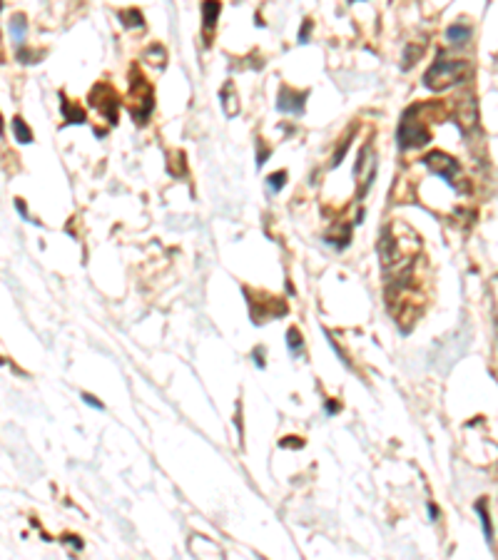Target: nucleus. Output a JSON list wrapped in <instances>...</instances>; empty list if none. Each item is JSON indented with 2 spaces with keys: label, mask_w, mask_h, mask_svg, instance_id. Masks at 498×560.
I'll list each match as a JSON object with an SVG mask.
<instances>
[{
  "label": "nucleus",
  "mask_w": 498,
  "mask_h": 560,
  "mask_svg": "<svg viewBox=\"0 0 498 560\" xmlns=\"http://www.w3.org/2000/svg\"><path fill=\"white\" fill-rule=\"evenodd\" d=\"M469 73V63L466 60H446V57H436L434 65L426 70L424 82L431 90H444L448 85H456L461 82Z\"/></svg>",
  "instance_id": "f257e3e1"
},
{
  "label": "nucleus",
  "mask_w": 498,
  "mask_h": 560,
  "mask_svg": "<svg viewBox=\"0 0 498 560\" xmlns=\"http://www.w3.org/2000/svg\"><path fill=\"white\" fill-rule=\"evenodd\" d=\"M396 138H399L401 149H416V147H424L431 135H429V130L421 125V120L413 117V110H409V112L404 115V120H401L399 135H396Z\"/></svg>",
  "instance_id": "f03ea898"
},
{
  "label": "nucleus",
  "mask_w": 498,
  "mask_h": 560,
  "mask_svg": "<svg viewBox=\"0 0 498 560\" xmlns=\"http://www.w3.org/2000/svg\"><path fill=\"white\" fill-rule=\"evenodd\" d=\"M424 165L429 167L431 175H436V177L446 179L448 184H453V179H456V175L461 172V165H458L453 157H448L446 152H429L424 157Z\"/></svg>",
  "instance_id": "7ed1b4c3"
},
{
  "label": "nucleus",
  "mask_w": 498,
  "mask_h": 560,
  "mask_svg": "<svg viewBox=\"0 0 498 560\" xmlns=\"http://www.w3.org/2000/svg\"><path fill=\"white\" fill-rule=\"evenodd\" d=\"M130 98L135 100V103H140V108L135 110V120L142 125L145 120L149 117V112H152V87L147 85V82L142 80V78H138V80L132 82V87H130ZM132 103V105H135ZM130 105V108H132Z\"/></svg>",
  "instance_id": "20e7f679"
},
{
  "label": "nucleus",
  "mask_w": 498,
  "mask_h": 560,
  "mask_svg": "<svg viewBox=\"0 0 498 560\" xmlns=\"http://www.w3.org/2000/svg\"><path fill=\"white\" fill-rule=\"evenodd\" d=\"M90 103L95 105V108L103 112V117L110 122V125H115L117 122V98H115V92L110 90L108 85H105V98L100 100V95L95 90L90 92Z\"/></svg>",
  "instance_id": "39448f33"
},
{
  "label": "nucleus",
  "mask_w": 498,
  "mask_h": 560,
  "mask_svg": "<svg viewBox=\"0 0 498 560\" xmlns=\"http://www.w3.org/2000/svg\"><path fill=\"white\" fill-rule=\"evenodd\" d=\"M304 103H307V92H294V90H281L279 92V103L277 108L281 112H289V115H302L304 112Z\"/></svg>",
  "instance_id": "423d86ee"
},
{
  "label": "nucleus",
  "mask_w": 498,
  "mask_h": 560,
  "mask_svg": "<svg viewBox=\"0 0 498 560\" xmlns=\"http://www.w3.org/2000/svg\"><path fill=\"white\" fill-rule=\"evenodd\" d=\"M446 40L451 43V45H466V43L471 40V28H469V25H464V23L448 25Z\"/></svg>",
  "instance_id": "0eeeda50"
},
{
  "label": "nucleus",
  "mask_w": 498,
  "mask_h": 560,
  "mask_svg": "<svg viewBox=\"0 0 498 560\" xmlns=\"http://www.w3.org/2000/svg\"><path fill=\"white\" fill-rule=\"evenodd\" d=\"M219 10H222L219 0H205V6H202V23H205V30L214 28V23H217V17H219Z\"/></svg>",
  "instance_id": "6e6552de"
},
{
  "label": "nucleus",
  "mask_w": 498,
  "mask_h": 560,
  "mask_svg": "<svg viewBox=\"0 0 498 560\" xmlns=\"http://www.w3.org/2000/svg\"><path fill=\"white\" fill-rule=\"evenodd\" d=\"M13 132H15V140L20 145L33 142V132H30V127L23 122V117H13Z\"/></svg>",
  "instance_id": "1a4fd4ad"
},
{
  "label": "nucleus",
  "mask_w": 498,
  "mask_h": 560,
  "mask_svg": "<svg viewBox=\"0 0 498 560\" xmlns=\"http://www.w3.org/2000/svg\"><path fill=\"white\" fill-rule=\"evenodd\" d=\"M476 513H478V518H481L483 536H486V540H488V543H491V538H493V526H491V515H488L486 503H483V501H478V503H476Z\"/></svg>",
  "instance_id": "9d476101"
},
{
  "label": "nucleus",
  "mask_w": 498,
  "mask_h": 560,
  "mask_svg": "<svg viewBox=\"0 0 498 560\" xmlns=\"http://www.w3.org/2000/svg\"><path fill=\"white\" fill-rule=\"evenodd\" d=\"M25 28H28V23H25V17L23 15H15L10 20V35H13V40L17 43V45H23V40H25Z\"/></svg>",
  "instance_id": "9b49d317"
},
{
  "label": "nucleus",
  "mask_w": 498,
  "mask_h": 560,
  "mask_svg": "<svg viewBox=\"0 0 498 560\" xmlns=\"http://www.w3.org/2000/svg\"><path fill=\"white\" fill-rule=\"evenodd\" d=\"M63 115L68 117V122H75V125H82L85 122V112L80 108H75L73 103L68 105V100L63 98Z\"/></svg>",
  "instance_id": "f8f14e48"
},
{
  "label": "nucleus",
  "mask_w": 498,
  "mask_h": 560,
  "mask_svg": "<svg viewBox=\"0 0 498 560\" xmlns=\"http://www.w3.org/2000/svg\"><path fill=\"white\" fill-rule=\"evenodd\" d=\"M286 346H289V351H292V356H302V334L297 332V329H289L286 332Z\"/></svg>",
  "instance_id": "ddd939ff"
},
{
  "label": "nucleus",
  "mask_w": 498,
  "mask_h": 560,
  "mask_svg": "<svg viewBox=\"0 0 498 560\" xmlns=\"http://www.w3.org/2000/svg\"><path fill=\"white\" fill-rule=\"evenodd\" d=\"M284 184H286V172H274V175H270V179H267V189H270V192H279Z\"/></svg>",
  "instance_id": "4468645a"
},
{
  "label": "nucleus",
  "mask_w": 498,
  "mask_h": 560,
  "mask_svg": "<svg viewBox=\"0 0 498 560\" xmlns=\"http://www.w3.org/2000/svg\"><path fill=\"white\" fill-rule=\"evenodd\" d=\"M122 17H125L127 28H140V25H142V15H140V10H127V13H122Z\"/></svg>",
  "instance_id": "2eb2a0df"
},
{
  "label": "nucleus",
  "mask_w": 498,
  "mask_h": 560,
  "mask_svg": "<svg viewBox=\"0 0 498 560\" xmlns=\"http://www.w3.org/2000/svg\"><path fill=\"white\" fill-rule=\"evenodd\" d=\"M82 401H85L87 406L98 408V411H105V404H100V401L95 399V396H92V394H82Z\"/></svg>",
  "instance_id": "dca6fc26"
},
{
  "label": "nucleus",
  "mask_w": 498,
  "mask_h": 560,
  "mask_svg": "<svg viewBox=\"0 0 498 560\" xmlns=\"http://www.w3.org/2000/svg\"><path fill=\"white\" fill-rule=\"evenodd\" d=\"M312 33V23L309 20H304L302 23V30H299V43H307V35Z\"/></svg>",
  "instance_id": "f3484780"
},
{
  "label": "nucleus",
  "mask_w": 498,
  "mask_h": 560,
  "mask_svg": "<svg viewBox=\"0 0 498 560\" xmlns=\"http://www.w3.org/2000/svg\"><path fill=\"white\" fill-rule=\"evenodd\" d=\"M324 411H327L329 416H337V413L342 411V406H339V404H334V401H327V404H324Z\"/></svg>",
  "instance_id": "a211bd4d"
},
{
  "label": "nucleus",
  "mask_w": 498,
  "mask_h": 560,
  "mask_svg": "<svg viewBox=\"0 0 498 560\" xmlns=\"http://www.w3.org/2000/svg\"><path fill=\"white\" fill-rule=\"evenodd\" d=\"M252 359H254V364H257L259 369H264V356H262V349H254V351H252Z\"/></svg>",
  "instance_id": "6ab92c4d"
},
{
  "label": "nucleus",
  "mask_w": 498,
  "mask_h": 560,
  "mask_svg": "<svg viewBox=\"0 0 498 560\" xmlns=\"http://www.w3.org/2000/svg\"><path fill=\"white\" fill-rule=\"evenodd\" d=\"M279 446H281V448H289V446H292V448H302L304 443H302V441H281Z\"/></svg>",
  "instance_id": "aec40b11"
},
{
  "label": "nucleus",
  "mask_w": 498,
  "mask_h": 560,
  "mask_svg": "<svg viewBox=\"0 0 498 560\" xmlns=\"http://www.w3.org/2000/svg\"><path fill=\"white\" fill-rule=\"evenodd\" d=\"M15 207H17V212H20V214H23V219H28V222H30V214H28V209H25L23 200H17V202H15Z\"/></svg>",
  "instance_id": "412c9836"
},
{
  "label": "nucleus",
  "mask_w": 498,
  "mask_h": 560,
  "mask_svg": "<svg viewBox=\"0 0 498 560\" xmlns=\"http://www.w3.org/2000/svg\"><path fill=\"white\" fill-rule=\"evenodd\" d=\"M426 510H429L431 520H439V508H436V506H434V503H429V506H426Z\"/></svg>",
  "instance_id": "4be33fe9"
}]
</instances>
